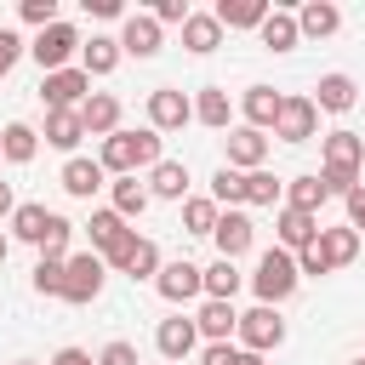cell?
Listing matches in <instances>:
<instances>
[{"mask_svg": "<svg viewBox=\"0 0 365 365\" xmlns=\"http://www.w3.org/2000/svg\"><path fill=\"white\" fill-rule=\"evenodd\" d=\"M91 17H120V0H86Z\"/></svg>", "mask_w": 365, "mask_h": 365, "instance_id": "50", "label": "cell"}, {"mask_svg": "<svg viewBox=\"0 0 365 365\" xmlns=\"http://www.w3.org/2000/svg\"><path fill=\"white\" fill-rule=\"evenodd\" d=\"M319 228H325V222L308 217V211H297V205H279V211H274V240H279V251H291V257L308 251V245L319 240Z\"/></svg>", "mask_w": 365, "mask_h": 365, "instance_id": "10", "label": "cell"}, {"mask_svg": "<svg viewBox=\"0 0 365 365\" xmlns=\"http://www.w3.org/2000/svg\"><path fill=\"white\" fill-rule=\"evenodd\" d=\"M68 240H74V222H68V217H51V228H46V240H40V257H63V262H68Z\"/></svg>", "mask_w": 365, "mask_h": 365, "instance_id": "41", "label": "cell"}, {"mask_svg": "<svg viewBox=\"0 0 365 365\" xmlns=\"http://www.w3.org/2000/svg\"><path fill=\"white\" fill-rule=\"evenodd\" d=\"M228 365H262V354H251V348H234V359Z\"/></svg>", "mask_w": 365, "mask_h": 365, "instance_id": "52", "label": "cell"}, {"mask_svg": "<svg viewBox=\"0 0 365 365\" xmlns=\"http://www.w3.org/2000/svg\"><path fill=\"white\" fill-rule=\"evenodd\" d=\"M6 251H11V240H6V234H0V262H6Z\"/></svg>", "mask_w": 365, "mask_h": 365, "instance_id": "53", "label": "cell"}, {"mask_svg": "<svg viewBox=\"0 0 365 365\" xmlns=\"http://www.w3.org/2000/svg\"><path fill=\"white\" fill-rule=\"evenodd\" d=\"M17 17H23L29 29H51V23H63V17H57V0H23Z\"/></svg>", "mask_w": 365, "mask_h": 365, "instance_id": "42", "label": "cell"}, {"mask_svg": "<svg viewBox=\"0 0 365 365\" xmlns=\"http://www.w3.org/2000/svg\"><path fill=\"white\" fill-rule=\"evenodd\" d=\"M314 131H319V108H314V97H285L274 137H279V143H308Z\"/></svg>", "mask_w": 365, "mask_h": 365, "instance_id": "14", "label": "cell"}, {"mask_svg": "<svg viewBox=\"0 0 365 365\" xmlns=\"http://www.w3.org/2000/svg\"><path fill=\"white\" fill-rule=\"evenodd\" d=\"M51 217H57V211H46V205H34V200H29V205H17V211H11V234H17V240H29V245H40V240H46V228H51Z\"/></svg>", "mask_w": 365, "mask_h": 365, "instance_id": "36", "label": "cell"}, {"mask_svg": "<svg viewBox=\"0 0 365 365\" xmlns=\"http://www.w3.org/2000/svg\"><path fill=\"white\" fill-rule=\"evenodd\" d=\"M279 108H285V91H274V86H245L240 91V114L257 131H274L279 125Z\"/></svg>", "mask_w": 365, "mask_h": 365, "instance_id": "13", "label": "cell"}, {"mask_svg": "<svg viewBox=\"0 0 365 365\" xmlns=\"http://www.w3.org/2000/svg\"><path fill=\"white\" fill-rule=\"evenodd\" d=\"M120 57H125V51H120V34H91V40L80 46V68H86L91 80L114 74V68H120Z\"/></svg>", "mask_w": 365, "mask_h": 365, "instance_id": "20", "label": "cell"}, {"mask_svg": "<svg viewBox=\"0 0 365 365\" xmlns=\"http://www.w3.org/2000/svg\"><path fill=\"white\" fill-rule=\"evenodd\" d=\"M234 359V342H205V354H200V365H228Z\"/></svg>", "mask_w": 365, "mask_h": 365, "instance_id": "48", "label": "cell"}, {"mask_svg": "<svg viewBox=\"0 0 365 365\" xmlns=\"http://www.w3.org/2000/svg\"><path fill=\"white\" fill-rule=\"evenodd\" d=\"M108 194H114V211H120L125 222H131V217H143V211H148V200H154V194H148V182H137V177H114V182H108Z\"/></svg>", "mask_w": 365, "mask_h": 365, "instance_id": "34", "label": "cell"}, {"mask_svg": "<svg viewBox=\"0 0 365 365\" xmlns=\"http://www.w3.org/2000/svg\"><path fill=\"white\" fill-rule=\"evenodd\" d=\"M234 336H240V348H251V354H274V348L285 342V319H279V308H262V302H257V308L240 314V331H234Z\"/></svg>", "mask_w": 365, "mask_h": 365, "instance_id": "6", "label": "cell"}, {"mask_svg": "<svg viewBox=\"0 0 365 365\" xmlns=\"http://www.w3.org/2000/svg\"><path fill=\"white\" fill-rule=\"evenodd\" d=\"M331 194H325V182H319V171H308V177H291L285 182V205H297V211H308V217H319V205H325Z\"/></svg>", "mask_w": 365, "mask_h": 365, "instance_id": "33", "label": "cell"}, {"mask_svg": "<svg viewBox=\"0 0 365 365\" xmlns=\"http://www.w3.org/2000/svg\"><path fill=\"white\" fill-rule=\"evenodd\" d=\"M103 182H108V171H103L97 160H86V154H74V160L63 165V194H74V200H91Z\"/></svg>", "mask_w": 365, "mask_h": 365, "instance_id": "25", "label": "cell"}, {"mask_svg": "<svg viewBox=\"0 0 365 365\" xmlns=\"http://www.w3.org/2000/svg\"><path fill=\"white\" fill-rule=\"evenodd\" d=\"M211 200H217L222 211H240V205H245V171L217 165V177H211Z\"/></svg>", "mask_w": 365, "mask_h": 365, "instance_id": "37", "label": "cell"}, {"mask_svg": "<svg viewBox=\"0 0 365 365\" xmlns=\"http://www.w3.org/2000/svg\"><path fill=\"white\" fill-rule=\"evenodd\" d=\"M342 205H348V228H354V234H365V182H359Z\"/></svg>", "mask_w": 365, "mask_h": 365, "instance_id": "47", "label": "cell"}, {"mask_svg": "<svg viewBox=\"0 0 365 365\" xmlns=\"http://www.w3.org/2000/svg\"><path fill=\"white\" fill-rule=\"evenodd\" d=\"M103 279H108V262L97 251H74L68 268H63V302H74V308L97 302L103 297Z\"/></svg>", "mask_w": 365, "mask_h": 365, "instance_id": "4", "label": "cell"}, {"mask_svg": "<svg viewBox=\"0 0 365 365\" xmlns=\"http://www.w3.org/2000/svg\"><path fill=\"white\" fill-rule=\"evenodd\" d=\"M354 365H365V354H359V359H354Z\"/></svg>", "mask_w": 365, "mask_h": 365, "instance_id": "55", "label": "cell"}, {"mask_svg": "<svg viewBox=\"0 0 365 365\" xmlns=\"http://www.w3.org/2000/svg\"><path fill=\"white\" fill-rule=\"evenodd\" d=\"M154 348H160L171 365H182V359L200 348V331H194V319H182V314H177V319H160V331H154Z\"/></svg>", "mask_w": 365, "mask_h": 365, "instance_id": "17", "label": "cell"}, {"mask_svg": "<svg viewBox=\"0 0 365 365\" xmlns=\"http://www.w3.org/2000/svg\"><path fill=\"white\" fill-rule=\"evenodd\" d=\"M319 251H325V262H331V268H348V262L359 257V234H354L348 222H336V228H319Z\"/></svg>", "mask_w": 365, "mask_h": 365, "instance_id": "32", "label": "cell"}, {"mask_svg": "<svg viewBox=\"0 0 365 365\" xmlns=\"http://www.w3.org/2000/svg\"><path fill=\"white\" fill-rule=\"evenodd\" d=\"M182 46H188L194 57H211V51L222 46V23H217V11H194V17L182 23Z\"/></svg>", "mask_w": 365, "mask_h": 365, "instance_id": "26", "label": "cell"}, {"mask_svg": "<svg viewBox=\"0 0 365 365\" xmlns=\"http://www.w3.org/2000/svg\"><path fill=\"white\" fill-rule=\"evenodd\" d=\"M222 143H228V165H234V171H262V160H268V131L234 125Z\"/></svg>", "mask_w": 365, "mask_h": 365, "instance_id": "15", "label": "cell"}, {"mask_svg": "<svg viewBox=\"0 0 365 365\" xmlns=\"http://www.w3.org/2000/svg\"><path fill=\"white\" fill-rule=\"evenodd\" d=\"M297 274H302V279H325V274H331V262H325V251H319V240H314L308 251H297Z\"/></svg>", "mask_w": 365, "mask_h": 365, "instance_id": "44", "label": "cell"}, {"mask_svg": "<svg viewBox=\"0 0 365 365\" xmlns=\"http://www.w3.org/2000/svg\"><path fill=\"white\" fill-rule=\"evenodd\" d=\"M194 120L211 125V131H234V97H228L222 86H200V97H194Z\"/></svg>", "mask_w": 365, "mask_h": 365, "instance_id": "22", "label": "cell"}, {"mask_svg": "<svg viewBox=\"0 0 365 365\" xmlns=\"http://www.w3.org/2000/svg\"><path fill=\"white\" fill-rule=\"evenodd\" d=\"M217 217H222V205H217L211 194L182 200V228H188V234H217Z\"/></svg>", "mask_w": 365, "mask_h": 365, "instance_id": "38", "label": "cell"}, {"mask_svg": "<svg viewBox=\"0 0 365 365\" xmlns=\"http://www.w3.org/2000/svg\"><path fill=\"white\" fill-rule=\"evenodd\" d=\"M63 268H68L63 257H40L34 274H29V285H34L40 297H63Z\"/></svg>", "mask_w": 365, "mask_h": 365, "instance_id": "40", "label": "cell"}, {"mask_svg": "<svg viewBox=\"0 0 365 365\" xmlns=\"http://www.w3.org/2000/svg\"><path fill=\"white\" fill-rule=\"evenodd\" d=\"M165 154H160V131L154 125H143V131H114V137H103V148H97V165L108 171V177H137V171H154Z\"/></svg>", "mask_w": 365, "mask_h": 365, "instance_id": "1", "label": "cell"}, {"mask_svg": "<svg viewBox=\"0 0 365 365\" xmlns=\"http://www.w3.org/2000/svg\"><path fill=\"white\" fill-rule=\"evenodd\" d=\"M285 182L274 171H245V205H279Z\"/></svg>", "mask_w": 365, "mask_h": 365, "instance_id": "39", "label": "cell"}, {"mask_svg": "<svg viewBox=\"0 0 365 365\" xmlns=\"http://www.w3.org/2000/svg\"><path fill=\"white\" fill-rule=\"evenodd\" d=\"M86 97H91V74H86L80 63L40 80V103H46V108H86Z\"/></svg>", "mask_w": 365, "mask_h": 365, "instance_id": "8", "label": "cell"}, {"mask_svg": "<svg viewBox=\"0 0 365 365\" xmlns=\"http://www.w3.org/2000/svg\"><path fill=\"white\" fill-rule=\"evenodd\" d=\"M51 365H97V359H91L86 348H57V354H51Z\"/></svg>", "mask_w": 365, "mask_h": 365, "instance_id": "49", "label": "cell"}, {"mask_svg": "<svg viewBox=\"0 0 365 365\" xmlns=\"http://www.w3.org/2000/svg\"><path fill=\"white\" fill-rule=\"evenodd\" d=\"M80 120H86V137H114L120 131V97L114 91H91Z\"/></svg>", "mask_w": 365, "mask_h": 365, "instance_id": "23", "label": "cell"}, {"mask_svg": "<svg viewBox=\"0 0 365 365\" xmlns=\"http://www.w3.org/2000/svg\"><path fill=\"white\" fill-rule=\"evenodd\" d=\"M148 17H154L160 29H165V23H177V29H182L194 11H188V0H154V6H148Z\"/></svg>", "mask_w": 365, "mask_h": 365, "instance_id": "43", "label": "cell"}, {"mask_svg": "<svg viewBox=\"0 0 365 365\" xmlns=\"http://www.w3.org/2000/svg\"><path fill=\"white\" fill-rule=\"evenodd\" d=\"M194 331L205 336V342H228L234 331H240V314H234V302H200V314H194Z\"/></svg>", "mask_w": 365, "mask_h": 365, "instance_id": "24", "label": "cell"}, {"mask_svg": "<svg viewBox=\"0 0 365 365\" xmlns=\"http://www.w3.org/2000/svg\"><path fill=\"white\" fill-rule=\"evenodd\" d=\"M86 234H91V251H97V257H108V251H114V245H120V240H125L131 228H125V217H120L114 205H103V211H91Z\"/></svg>", "mask_w": 365, "mask_h": 365, "instance_id": "27", "label": "cell"}, {"mask_svg": "<svg viewBox=\"0 0 365 365\" xmlns=\"http://www.w3.org/2000/svg\"><path fill=\"white\" fill-rule=\"evenodd\" d=\"M354 103H359L354 74H319V86H314V108H325V114H348Z\"/></svg>", "mask_w": 365, "mask_h": 365, "instance_id": "21", "label": "cell"}, {"mask_svg": "<svg viewBox=\"0 0 365 365\" xmlns=\"http://www.w3.org/2000/svg\"><path fill=\"white\" fill-rule=\"evenodd\" d=\"M17 211V194H11V182H0V217H11Z\"/></svg>", "mask_w": 365, "mask_h": 365, "instance_id": "51", "label": "cell"}, {"mask_svg": "<svg viewBox=\"0 0 365 365\" xmlns=\"http://www.w3.org/2000/svg\"><path fill=\"white\" fill-rule=\"evenodd\" d=\"M51 148H63V154H74L80 143H86V120H80V108H46V131H40Z\"/></svg>", "mask_w": 365, "mask_h": 365, "instance_id": "18", "label": "cell"}, {"mask_svg": "<svg viewBox=\"0 0 365 365\" xmlns=\"http://www.w3.org/2000/svg\"><path fill=\"white\" fill-rule=\"evenodd\" d=\"M297 285H302L297 257L279 251V245H268V251L257 257V268H251V291H257V302H262V308H279V302L297 297Z\"/></svg>", "mask_w": 365, "mask_h": 365, "instance_id": "2", "label": "cell"}, {"mask_svg": "<svg viewBox=\"0 0 365 365\" xmlns=\"http://www.w3.org/2000/svg\"><path fill=\"white\" fill-rule=\"evenodd\" d=\"M0 160H6V154H0Z\"/></svg>", "mask_w": 365, "mask_h": 365, "instance_id": "56", "label": "cell"}, {"mask_svg": "<svg viewBox=\"0 0 365 365\" xmlns=\"http://www.w3.org/2000/svg\"><path fill=\"white\" fill-rule=\"evenodd\" d=\"M217 257H228V262H240L245 251H251V240H257V222L245 217V211H222L217 217Z\"/></svg>", "mask_w": 365, "mask_h": 365, "instance_id": "16", "label": "cell"}, {"mask_svg": "<svg viewBox=\"0 0 365 365\" xmlns=\"http://www.w3.org/2000/svg\"><path fill=\"white\" fill-rule=\"evenodd\" d=\"M240 285H245V274H240L228 257H217V262L205 268V297H211V302H234V297H240Z\"/></svg>", "mask_w": 365, "mask_h": 365, "instance_id": "35", "label": "cell"}, {"mask_svg": "<svg viewBox=\"0 0 365 365\" xmlns=\"http://www.w3.org/2000/svg\"><path fill=\"white\" fill-rule=\"evenodd\" d=\"M194 120V97L188 91H177V86H160V91H148V125L165 137V131H182Z\"/></svg>", "mask_w": 365, "mask_h": 365, "instance_id": "9", "label": "cell"}, {"mask_svg": "<svg viewBox=\"0 0 365 365\" xmlns=\"http://www.w3.org/2000/svg\"><path fill=\"white\" fill-rule=\"evenodd\" d=\"M103 262H108L114 274H131V279H154V274L165 268V262H160V245H154L148 234H137V228H131V234H125Z\"/></svg>", "mask_w": 365, "mask_h": 365, "instance_id": "5", "label": "cell"}, {"mask_svg": "<svg viewBox=\"0 0 365 365\" xmlns=\"http://www.w3.org/2000/svg\"><path fill=\"white\" fill-rule=\"evenodd\" d=\"M319 171H354V177H365V137L359 131H325L319 137Z\"/></svg>", "mask_w": 365, "mask_h": 365, "instance_id": "7", "label": "cell"}, {"mask_svg": "<svg viewBox=\"0 0 365 365\" xmlns=\"http://www.w3.org/2000/svg\"><path fill=\"white\" fill-rule=\"evenodd\" d=\"M160 46H165V29H160L148 11H131V17L120 23V51H125V57H160Z\"/></svg>", "mask_w": 365, "mask_h": 365, "instance_id": "12", "label": "cell"}, {"mask_svg": "<svg viewBox=\"0 0 365 365\" xmlns=\"http://www.w3.org/2000/svg\"><path fill=\"white\" fill-rule=\"evenodd\" d=\"M29 46H23V34H11V29H0V80L17 68V57H23Z\"/></svg>", "mask_w": 365, "mask_h": 365, "instance_id": "45", "label": "cell"}, {"mask_svg": "<svg viewBox=\"0 0 365 365\" xmlns=\"http://www.w3.org/2000/svg\"><path fill=\"white\" fill-rule=\"evenodd\" d=\"M0 154H6L11 165H29V160L40 154V131H34L29 120H11V125L0 131Z\"/></svg>", "mask_w": 365, "mask_h": 365, "instance_id": "29", "label": "cell"}, {"mask_svg": "<svg viewBox=\"0 0 365 365\" xmlns=\"http://www.w3.org/2000/svg\"><path fill=\"white\" fill-rule=\"evenodd\" d=\"M297 29H302V40H331L342 29V6L336 0H308L297 11Z\"/></svg>", "mask_w": 365, "mask_h": 365, "instance_id": "19", "label": "cell"}, {"mask_svg": "<svg viewBox=\"0 0 365 365\" xmlns=\"http://www.w3.org/2000/svg\"><path fill=\"white\" fill-rule=\"evenodd\" d=\"M268 0H217V23L222 29H262L268 23Z\"/></svg>", "mask_w": 365, "mask_h": 365, "instance_id": "28", "label": "cell"}, {"mask_svg": "<svg viewBox=\"0 0 365 365\" xmlns=\"http://www.w3.org/2000/svg\"><path fill=\"white\" fill-rule=\"evenodd\" d=\"M268 51H297L302 46V29H297V11H268V23L257 29Z\"/></svg>", "mask_w": 365, "mask_h": 365, "instance_id": "30", "label": "cell"}, {"mask_svg": "<svg viewBox=\"0 0 365 365\" xmlns=\"http://www.w3.org/2000/svg\"><path fill=\"white\" fill-rule=\"evenodd\" d=\"M11 365H40V359H11Z\"/></svg>", "mask_w": 365, "mask_h": 365, "instance_id": "54", "label": "cell"}, {"mask_svg": "<svg viewBox=\"0 0 365 365\" xmlns=\"http://www.w3.org/2000/svg\"><path fill=\"white\" fill-rule=\"evenodd\" d=\"M154 291L165 297V302H194V297H205V268H194V262H165L160 274H154Z\"/></svg>", "mask_w": 365, "mask_h": 365, "instance_id": "11", "label": "cell"}, {"mask_svg": "<svg viewBox=\"0 0 365 365\" xmlns=\"http://www.w3.org/2000/svg\"><path fill=\"white\" fill-rule=\"evenodd\" d=\"M148 194H154V200H182V194H188V165H182V160H160V165L148 171Z\"/></svg>", "mask_w": 365, "mask_h": 365, "instance_id": "31", "label": "cell"}, {"mask_svg": "<svg viewBox=\"0 0 365 365\" xmlns=\"http://www.w3.org/2000/svg\"><path fill=\"white\" fill-rule=\"evenodd\" d=\"M97 365H137V348L114 336V342H103V354H97Z\"/></svg>", "mask_w": 365, "mask_h": 365, "instance_id": "46", "label": "cell"}, {"mask_svg": "<svg viewBox=\"0 0 365 365\" xmlns=\"http://www.w3.org/2000/svg\"><path fill=\"white\" fill-rule=\"evenodd\" d=\"M80 29L74 23H51V29H40L34 40H29V57L46 68V74H57V68H74V57H80Z\"/></svg>", "mask_w": 365, "mask_h": 365, "instance_id": "3", "label": "cell"}]
</instances>
